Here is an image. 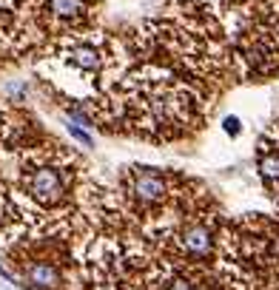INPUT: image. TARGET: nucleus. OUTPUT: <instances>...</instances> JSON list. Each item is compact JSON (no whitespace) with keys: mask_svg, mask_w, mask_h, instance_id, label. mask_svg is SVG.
Instances as JSON below:
<instances>
[{"mask_svg":"<svg viewBox=\"0 0 279 290\" xmlns=\"http://www.w3.org/2000/svg\"><path fill=\"white\" fill-rule=\"evenodd\" d=\"M111 111L134 134L148 140H177L199 120V100L180 77L160 66L137 68L111 88Z\"/></svg>","mask_w":279,"mask_h":290,"instance_id":"nucleus-1","label":"nucleus"},{"mask_svg":"<svg viewBox=\"0 0 279 290\" xmlns=\"http://www.w3.org/2000/svg\"><path fill=\"white\" fill-rule=\"evenodd\" d=\"M168 247L177 259L191 262V265H202L214 256L217 247V230L208 219H188L171 234Z\"/></svg>","mask_w":279,"mask_h":290,"instance_id":"nucleus-2","label":"nucleus"},{"mask_svg":"<svg viewBox=\"0 0 279 290\" xmlns=\"http://www.w3.org/2000/svg\"><path fill=\"white\" fill-rule=\"evenodd\" d=\"M20 265V279L29 290H60L63 287V273L57 262L46 259V256H26L17 259Z\"/></svg>","mask_w":279,"mask_h":290,"instance_id":"nucleus-3","label":"nucleus"},{"mask_svg":"<svg viewBox=\"0 0 279 290\" xmlns=\"http://www.w3.org/2000/svg\"><path fill=\"white\" fill-rule=\"evenodd\" d=\"M46 14L54 29L77 34L88 23V0H46Z\"/></svg>","mask_w":279,"mask_h":290,"instance_id":"nucleus-4","label":"nucleus"},{"mask_svg":"<svg viewBox=\"0 0 279 290\" xmlns=\"http://www.w3.org/2000/svg\"><path fill=\"white\" fill-rule=\"evenodd\" d=\"M222 131H225L228 137H239V134H242L239 117H225V120H222Z\"/></svg>","mask_w":279,"mask_h":290,"instance_id":"nucleus-5","label":"nucleus"},{"mask_svg":"<svg viewBox=\"0 0 279 290\" xmlns=\"http://www.w3.org/2000/svg\"><path fill=\"white\" fill-rule=\"evenodd\" d=\"M68 134L75 137V140H80L83 145H94V140H91V137H88L86 131L80 128V125H71V123H68Z\"/></svg>","mask_w":279,"mask_h":290,"instance_id":"nucleus-6","label":"nucleus"}]
</instances>
